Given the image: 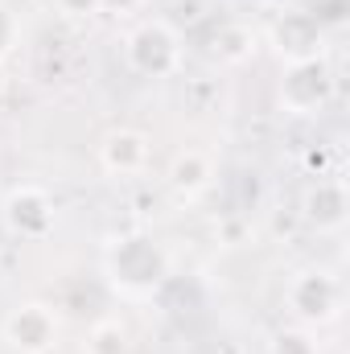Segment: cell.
Wrapping results in <instances>:
<instances>
[{
    "mask_svg": "<svg viewBox=\"0 0 350 354\" xmlns=\"http://www.w3.org/2000/svg\"><path fill=\"white\" fill-rule=\"evenodd\" d=\"M8 87V71H4V58H0V91Z\"/></svg>",
    "mask_w": 350,
    "mask_h": 354,
    "instance_id": "obj_18",
    "label": "cell"
},
{
    "mask_svg": "<svg viewBox=\"0 0 350 354\" xmlns=\"http://www.w3.org/2000/svg\"><path fill=\"white\" fill-rule=\"evenodd\" d=\"M165 185H169L174 202H181V206L202 202L214 189V157L202 153V149H181V153H174V161L165 169Z\"/></svg>",
    "mask_w": 350,
    "mask_h": 354,
    "instance_id": "obj_9",
    "label": "cell"
},
{
    "mask_svg": "<svg viewBox=\"0 0 350 354\" xmlns=\"http://www.w3.org/2000/svg\"><path fill=\"white\" fill-rule=\"evenodd\" d=\"M62 17H75V21H91L99 17V0H54Z\"/></svg>",
    "mask_w": 350,
    "mask_h": 354,
    "instance_id": "obj_15",
    "label": "cell"
},
{
    "mask_svg": "<svg viewBox=\"0 0 350 354\" xmlns=\"http://www.w3.org/2000/svg\"><path fill=\"white\" fill-rule=\"evenodd\" d=\"M124 66L140 79H174L185 66V41L169 17H145L124 37Z\"/></svg>",
    "mask_w": 350,
    "mask_h": 354,
    "instance_id": "obj_2",
    "label": "cell"
},
{
    "mask_svg": "<svg viewBox=\"0 0 350 354\" xmlns=\"http://www.w3.org/2000/svg\"><path fill=\"white\" fill-rule=\"evenodd\" d=\"M268 41L280 50L284 62L293 58H309V54H326L322 46V29H317V17L313 12H280L268 29Z\"/></svg>",
    "mask_w": 350,
    "mask_h": 354,
    "instance_id": "obj_10",
    "label": "cell"
},
{
    "mask_svg": "<svg viewBox=\"0 0 350 354\" xmlns=\"http://www.w3.org/2000/svg\"><path fill=\"white\" fill-rule=\"evenodd\" d=\"M153 145L140 128H111L99 140V169L111 177H140L149 169Z\"/></svg>",
    "mask_w": 350,
    "mask_h": 354,
    "instance_id": "obj_8",
    "label": "cell"
},
{
    "mask_svg": "<svg viewBox=\"0 0 350 354\" xmlns=\"http://www.w3.org/2000/svg\"><path fill=\"white\" fill-rule=\"evenodd\" d=\"M0 338L12 354H54L62 342V322L58 309L46 301H21L4 313Z\"/></svg>",
    "mask_w": 350,
    "mask_h": 354,
    "instance_id": "obj_6",
    "label": "cell"
},
{
    "mask_svg": "<svg viewBox=\"0 0 350 354\" xmlns=\"http://www.w3.org/2000/svg\"><path fill=\"white\" fill-rule=\"evenodd\" d=\"M284 309L305 330H326L342 317V280L330 268H301L284 284Z\"/></svg>",
    "mask_w": 350,
    "mask_h": 354,
    "instance_id": "obj_4",
    "label": "cell"
},
{
    "mask_svg": "<svg viewBox=\"0 0 350 354\" xmlns=\"http://www.w3.org/2000/svg\"><path fill=\"white\" fill-rule=\"evenodd\" d=\"M174 276V256L169 248L149 235V231H124L111 235L103 248V280L120 301H153Z\"/></svg>",
    "mask_w": 350,
    "mask_h": 354,
    "instance_id": "obj_1",
    "label": "cell"
},
{
    "mask_svg": "<svg viewBox=\"0 0 350 354\" xmlns=\"http://www.w3.org/2000/svg\"><path fill=\"white\" fill-rule=\"evenodd\" d=\"M334 66L326 54H309V58H293L284 62L280 71V83H276V103L284 115H297V120H309V115H322L330 103H334Z\"/></svg>",
    "mask_w": 350,
    "mask_h": 354,
    "instance_id": "obj_3",
    "label": "cell"
},
{
    "mask_svg": "<svg viewBox=\"0 0 350 354\" xmlns=\"http://www.w3.org/2000/svg\"><path fill=\"white\" fill-rule=\"evenodd\" d=\"M0 223L12 239L21 243H42L54 235L58 227V202L50 198V189H42L37 181H21L4 194L0 202Z\"/></svg>",
    "mask_w": 350,
    "mask_h": 354,
    "instance_id": "obj_5",
    "label": "cell"
},
{
    "mask_svg": "<svg viewBox=\"0 0 350 354\" xmlns=\"http://www.w3.org/2000/svg\"><path fill=\"white\" fill-rule=\"evenodd\" d=\"M268 354H317V330H305V326H288L280 334H272Z\"/></svg>",
    "mask_w": 350,
    "mask_h": 354,
    "instance_id": "obj_13",
    "label": "cell"
},
{
    "mask_svg": "<svg viewBox=\"0 0 350 354\" xmlns=\"http://www.w3.org/2000/svg\"><path fill=\"white\" fill-rule=\"evenodd\" d=\"M83 354H132V342H128V326L120 317H99L87 330V342H83Z\"/></svg>",
    "mask_w": 350,
    "mask_h": 354,
    "instance_id": "obj_12",
    "label": "cell"
},
{
    "mask_svg": "<svg viewBox=\"0 0 350 354\" xmlns=\"http://www.w3.org/2000/svg\"><path fill=\"white\" fill-rule=\"evenodd\" d=\"M153 0H99V12H107V17H136Z\"/></svg>",
    "mask_w": 350,
    "mask_h": 354,
    "instance_id": "obj_16",
    "label": "cell"
},
{
    "mask_svg": "<svg viewBox=\"0 0 350 354\" xmlns=\"http://www.w3.org/2000/svg\"><path fill=\"white\" fill-rule=\"evenodd\" d=\"M301 218L309 231L317 235H342L347 231V218H350V189L342 177L334 174H322L313 177L301 194Z\"/></svg>",
    "mask_w": 350,
    "mask_h": 354,
    "instance_id": "obj_7",
    "label": "cell"
},
{
    "mask_svg": "<svg viewBox=\"0 0 350 354\" xmlns=\"http://www.w3.org/2000/svg\"><path fill=\"white\" fill-rule=\"evenodd\" d=\"M17 41H21V21H17V12H12L8 4H0V58H4Z\"/></svg>",
    "mask_w": 350,
    "mask_h": 354,
    "instance_id": "obj_14",
    "label": "cell"
},
{
    "mask_svg": "<svg viewBox=\"0 0 350 354\" xmlns=\"http://www.w3.org/2000/svg\"><path fill=\"white\" fill-rule=\"evenodd\" d=\"M260 4H268V8H293V0H260Z\"/></svg>",
    "mask_w": 350,
    "mask_h": 354,
    "instance_id": "obj_17",
    "label": "cell"
},
{
    "mask_svg": "<svg viewBox=\"0 0 350 354\" xmlns=\"http://www.w3.org/2000/svg\"><path fill=\"white\" fill-rule=\"evenodd\" d=\"M256 46H260V37H256V29L243 25V21H231V25H223V29L214 33V58H219L223 66H243V62L256 54Z\"/></svg>",
    "mask_w": 350,
    "mask_h": 354,
    "instance_id": "obj_11",
    "label": "cell"
},
{
    "mask_svg": "<svg viewBox=\"0 0 350 354\" xmlns=\"http://www.w3.org/2000/svg\"><path fill=\"white\" fill-rule=\"evenodd\" d=\"M0 4H8V8H12V0H0Z\"/></svg>",
    "mask_w": 350,
    "mask_h": 354,
    "instance_id": "obj_19",
    "label": "cell"
}]
</instances>
